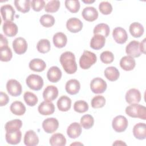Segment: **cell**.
<instances>
[{"instance_id": "f907efd6", "label": "cell", "mask_w": 146, "mask_h": 146, "mask_svg": "<svg viewBox=\"0 0 146 146\" xmlns=\"http://www.w3.org/2000/svg\"><path fill=\"white\" fill-rule=\"evenodd\" d=\"M8 46V41L6 37H5L2 34H1V41H0V48Z\"/></svg>"}, {"instance_id": "11a10c76", "label": "cell", "mask_w": 146, "mask_h": 146, "mask_svg": "<svg viewBox=\"0 0 146 146\" xmlns=\"http://www.w3.org/2000/svg\"><path fill=\"white\" fill-rule=\"evenodd\" d=\"M75 144H80V145H83V144H81V143H72V144H71V145H75Z\"/></svg>"}, {"instance_id": "5bb4252c", "label": "cell", "mask_w": 146, "mask_h": 146, "mask_svg": "<svg viewBox=\"0 0 146 146\" xmlns=\"http://www.w3.org/2000/svg\"><path fill=\"white\" fill-rule=\"evenodd\" d=\"M141 94L139 90L136 88H131L125 94V100L129 104L139 103L141 100Z\"/></svg>"}, {"instance_id": "52a82bcc", "label": "cell", "mask_w": 146, "mask_h": 146, "mask_svg": "<svg viewBox=\"0 0 146 146\" xmlns=\"http://www.w3.org/2000/svg\"><path fill=\"white\" fill-rule=\"evenodd\" d=\"M6 89L9 94L13 96H18L22 93V86L15 79H10L6 83Z\"/></svg>"}, {"instance_id": "6da1fadb", "label": "cell", "mask_w": 146, "mask_h": 146, "mask_svg": "<svg viewBox=\"0 0 146 146\" xmlns=\"http://www.w3.org/2000/svg\"><path fill=\"white\" fill-rule=\"evenodd\" d=\"M64 70L68 74H74L77 70V64L74 54L70 51L62 54L59 59Z\"/></svg>"}, {"instance_id": "7dc6e473", "label": "cell", "mask_w": 146, "mask_h": 146, "mask_svg": "<svg viewBox=\"0 0 146 146\" xmlns=\"http://www.w3.org/2000/svg\"><path fill=\"white\" fill-rule=\"evenodd\" d=\"M101 61L105 64H110L114 60V55L113 53L109 51H105L102 52L100 56Z\"/></svg>"}, {"instance_id": "7bdbcfd3", "label": "cell", "mask_w": 146, "mask_h": 146, "mask_svg": "<svg viewBox=\"0 0 146 146\" xmlns=\"http://www.w3.org/2000/svg\"><path fill=\"white\" fill-rule=\"evenodd\" d=\"M106 104V99L102 95L94 96L91 102V104L94 108H100L104 106Z\"/></svg>"}, {"instance_id": "c3c4849f", "label": "cell", "mask_w": 146, "mask_h": 146, "mask_svg": "<svg viewBox=\"0 0 146 146\" xmlns=\"http://www.w3.org/2000/svg\"><path fill=\"white\" fill-rule=\"evenodd\" d=\"M45 5V2L43 0H33L31 2V6L33 10L39 11L42 10Z\"/></svg>"}, {"instance_id": "ba28073f", "label": "cell", "mask_w": 146, "mask_h": 146, "mask_svg": "<svg viewBox=\"0 0 146 146\" xmlns=\"http://www.w3.org/2000/svg\"><path fill=\"white\" fill-rule=\"evenodd\" d=\"M59 127L58 120L55 117H48L43 120L42 128L47 133H52L56 131Z\"/></svg>"}, {"instance_id": "7a4b0ae2", "label": "cell", "mask_w": 146, "mask_h": 146, "mask_svg": "<svg viewBox=\"0 0 146 146\" xmlns=\"http://www.w3.org/2000/svg\"><path fill=\"white\" fill-rule=\"evenodd\" d=\"M125 113L129 116L133 118L146 119V108L145 106L136 104H131L125 108Z\"/></svg>"}, {"instance_id": "4dcf8cb0", "label": "cell", "mask_w": 146, "mask_h": 146, "mask_svg": "<svg viewBox=\"0 0 146 146\" xmlns=\"http://www.w3.org/2000/svg\"><path fill=\"white\" fill-rule=\"evenodd\" d=\"M105 77L110 81L113 82L117 80L120 76L119 70L113 66L107 67L104 72Z\"/></svg>"}, {"instance_id": "d590c367", "label": "cell", "mask_w": 146, "mask_h": 146, "mask_svg": "<svg viewBox=\"0 0 146 146\" xmlns=\"http://www.w3.org/2000/svg\"><path fill=\"white\" fill-rule=\"evenodd\" d=\"M22 126V121L19 119H14L7 121L5 126L6 131L19 130Z\"/></svg>"}, {"instance_id": "f6af8a7d", "label": "cell", "mask_w": 146, "mask_h": 146, "mask_svg": "<svg viewBox=\"0 0 146 146\" xmlns=\"http://www.w3.org/2000/svg\"><path fill=\"white\" fill-rule=\"evenodd\" d=\"M74 110L78 113H84L88 111V105L87 103L84 100H78L74 104Z\"/></svg>"}, {"instance_id": "f1b7e54d", "label": "cell", "mask_w": 146, "mask_h": 146, "mask_svg": "<svg viewBox=\"0 0 146 146\" xmlns=\"http://www.w3.org/2000/svg\"><path fill=\"white\" fill-rule=\"evenodd\" d=\"M53 43L57 48L64 47L67 42V38L66 35L61 32L55 34L53 36Z\"/></svg>"}, {"instance_id": "74e56055", "label": "cell", "mask_w": 146, "mask_h": 146, "mask_svg": "<svg viewBox=\"0 0 146 146\" xmlns=\"http://www.w3.org/2000/svg\"><path fill=\"white\" fill-rule=\"evenodd\" d=\"M94 124V119L92 116L89 114L83 115L80 119V124L84 129L91 128Z\"/></svg>"}, {"instance_id": "484cf974", "label": "cell", "mask_w": 146, "mask_h": 146, "mask_svg": "<svg viewBox=\"0 0 146 146\" xmlns=\"http://www.w3.org/2000/svg\"><path fill=\"white\" fill-rule=\"evenodd\" d=\"M120 66L125 71H131L135 68L136 62L132 56H124L120 59Z\"/></svg>"}, {"instance_id": "f35d334b", "label": "cell", "mask_w": 146, "mask_h": 146, "mask_svg": "<svg viewBox=\"0 0 146 146\" xmlns=\"http://www.w3.org/2000/svg\"><path fill=\"white\" fill-rule=\"evenodd\" d=\"M23 98L26 103L29 106L31 107L35 106L38 101V98L36 95L29 91H27L24 94Z\"/></svg>"}, {"instance_id": "816d5d0a", "label": "cell", "mask_w": 146, "mask_h": 146, "mask_svg": "<svg viewBox=\"0 0 146 146\" xmlns=\"http://www.w3.org/2000/svg\"><path fill=\"white\" fill-rule=\"evenodd\" d=\"M145 39H144L140 43V49L141 53L145 54Z\"/></svg>"}, {"instance_id": "b9f144b4", "label": "cell", "mask_w": 146, "mask_h": 146, "mask_svg": "<svg viewBox=\"0 0 146 146\" xmlns=\"http://www.w3.org/2000/svg\"><path fill=\"white\" fill-rule=\"evenodd\" d=\"M1 60L2 62L10 61L13 57V53L10 47L5 46L0 48Z\"/></svg>"}, {"instance_id": "603a6c76", "label": "cell", "mask_w": 146, "mask_h": 146, "mask_svg": "<svg viewBox=\"0 0 146 146\" xmlns=\"http://www.w3.org/2000/svg\"><path fill=\"white\" fill-rule=\"evenodd\" d=\"M105 43L106 38L104 36L99 34H95L90 41V47L92 49L98 50L103 48Z\"/></svg>"}, {"instance_id": "d6a6232c", "label": "cell", "mask_w": 146, "mask_h": 146, "mask_svg": "<svg viewBox=\"0 0 146 146\" xmlns=\"http://www.w3.org/2000/svg\"><path fill=\"white\" fill-rule=\"evenodd\" d=\"M50 144L52 146H64L66 144V139L63 134L56 133L51 136Z\"/></svg>"}, {"instance_id": "3957f363", "label": "cell", "mask_w": 146, "mask_h": 146, "mask_svg": "<svg viewBox=\"0 0 146 146\" xmlns=\"http://www.w3.org/2000/svg\"><path fill=\"white\" fill-rule=\"evenodd\" d=\"M97 60L96 55L89 51H84L79 59L80 67L83 70L88 69L94 64Z\"/></svg>"}, {"instance_id": "681fc988", "label": "cell", "mask_w": 146, "mask_h": 146, "mask_svg": "<svg viewBox=\"0 0 146 146\" xmlns=\"http://www.w3.org/2000/svg\"><path fill=\"white\" fill-rule=\"evenodd\" d=\"M9 102V98L7 95L3 92L0 93V106H6Z\"/></svg>"}, {"instance_id": "9a60e30c", "label": "cell", "mask_w": 146, "mask_h": 146, "mask_svg": "<svg viewBox=\"0 0 146 146\" xmlns=\"http://www.w3.org/2000/svg\"><path fill=\"white\" fill-rule=\"evenodd\" d=\"M112 36L115 41L119 44L125 43L128 39V34L126 31L121 27H117L113 29Z\"/></svg>"}, {"instance_id": "8992f818", "label": "cell", "mask_w": 146, "mask_h": 146, "mask_svg": "<svg viewBox=\"0 0 146 146\" xmlns=\"http://www.w3.org/2000/svg\"><path fill=\"white\" fill-rule=\"evenodd\" d=\"M106 82L100 78L93 79L90 83V88L94 94H102L107 89Z\"/></svg>"}, {"instance_id": "4fadbf2b", "label": "cell", "mask_w": 146, "mask_h": 146, "mask_svg": "<svg viewBox=\"0 0 146 146\" xmlns=\"http://www.w3.org/2000/svg\"><path fill=\"white\" fill-rule=\"evenodd\" d=\"M22 138V132L19 130L6 131L5 139L8 144L16 145L20 143Z\"/></svg>"}, {"instance_id": "ab89813d", "label": "cell", "mask_w": 146, "mask_h": 146, "mask_svg": "<svg viewBox=\"0 0 146 146\" xmlns=\"http://www.w3.org/2000/svg\"><path fill=\"white\" fill-rule=\"evenodd\" d=\"M40 24L45 27H50L52 26L55 22L54 17L50 14L43 15L39 19Z\"/></svg>"}, {"instance_id": "2e32d148", "label": "cell", "mask_w": 146, "mask_h": 146, "mask_svg": "<svg viewBox=\"0 0 146 146\" xmlns=\"http://www.w3.org/2000/svg\"><path fill=\"white\" fill-rule=\"evenodd\" d=\"M58 89L54 86H48L44 90L43 97L44 100L51 102L55 100L58 95Z\"/></svg>"}, {"instance_id": "d4e9b609", "label": "cell", "mask_w": 146, "mask_h": 146, "mask_svg": "<svg viewBox=\"0 0 146 146\" xmlns=\"http://www.w3.org/2000/svg\"><path fill=\"white\" fill-rule=\"evenodd\" d=\"M80 88V84L76 79H70L67 82L65 89L66 92L70 95H75L78 94Z\"/></svg>"}, {"instance_id": "7402d4cb", "label": "cell", "mask_w": 146, "mask_h": 146, "mask_svg": "<svg viewBox=\"0 0 146 146\" xmlns=\"http://www.w3.org/2000/svg\"><path fill=\"white\" fill-rule=\"evenodd\" d=\"M24 143L27 146H35L39 143V138L33 130H29L25 133Z\"/></svg>"}, {"instance_id": "e0dca14e", "label": "cell", "mask_w": 146, "mask_h": 146, "mask_svg": "<svg viewBox=\"0 0 146 146\" xmlns=\"http://www.w3.org/2000/svg\"><path fill=\"white\" fill-rule=\"evenodd\" d=\"M82 15L83 18L87 21L93 22L98 17V12L97 10L92 6L85 7L82 11Z\"/></svg>"}, {"instance_id": "d6986e66", "label": "cell", "mask_w": 146, "mask_h": 146, "mask_svg": "<svg viewBox=\"0 0 146 146\" xmlns=\"http://www.w3.org/2000/svg\"><path fill=\"white\" fill-rule=\"evenodd\" d=\"M38 112L42 115H49L55 111V106L52 103L48 101L42 102L38 106Z\"/></svg>"}, {"instance_id": "60d3db41", "label": "cell", "mask_w": 146, "mask_h": 146, "mask_svg": "<svg viewBox=\"0 0 146 146\" xmlns=\"http://www.w3.org/2000/svg\"><path fill=\"white\" fill-rule=\"evenodd\" d=\"M64 3L66 7L71 13H76L79 10L80 5L79 1L78 0H66Z\"/></svg>"}, {"instance_id": "ffe728a7", "label": "cell", "mask_w": 146, "mask_h": 146, "mask_svg": "<svg viewBox=\"0 0 146 146\" xmlns=\"http://www.w3.org/2000/svg\"><path fill=\"white\" fill-rule=\"evenodd\" d=\"M2 29L4 34L9 37H13L16 35L18 31L17 25L10 21L5 22L3 25Z\"/></svg>"}, {"instance_id": "44dd1931", "label": "cell", "mask_w": 146, "mask_h": 146, "mask_svg": "<svg viewBox=\"0 0 146 146\" xmlns=\"http://www.w3.org/2000/svg\"><path fill=\"white\" fill-rule=\"evenodd\" d=\"M133 134L135 138L139 140H144L146 138V124L144 123H139L133 128Z\"/></svg>"}, {"instance_id": "ee69618b", "label": "cell", "mask_w": 146, "mask_h": 146, "mask_svg": "<svg viewBox=\"0 0 146 146\" xmlns=\"http://www.w3.org/2000/svg\"><path fill=\"white\" fill-rule=\"evenodd\" d=\"M60 2L59 1L52 0L49 1L44 7L45 11L47 13H55L56 12L60 7Z\"/></svg>"}, {"instance_id": "e575fe53", "label": "cell", "mask_w": 146, "mask_h": 146, "mask_svg": "<svg viewBox=\"0 0 146 146\" xmlns=\"http://www.w3.org/2000/svg\"><path fill=\"white\" fill-rule=\"evenodd\" d=\"M110 29L108 25L106 23H99L94 29L93 33L95 34H99L104 36L105 38L108 36L110 34Z\"/></svg>"}, {"instance_id": "7c38bea8", "label": "cell", "mask_w": 146, "mask_h": 146, "mask_svg": "<svg viewBox=\"0 0 146 146\" xmlns=\"http://www.w3.org/2000/svg\"><path fill=\"white\" fill-rule=\"evenodd\" d=\"M15 11L13 7L9 5L6 4L1 7V14L3 20L5 22H12L14 18Z\"/></svg>"}, {"instance_id": "30bf717a", "label": "cell", "mask_w": 146, "mask_h": 146, "mask_svg": "<svg viewBox=\"0 0 146 146\" xmlns=\"http://www.w3.org/2000/svg\"><path fill=\"white\" fill-rule=\"evenodd\" d=\"M13 47L16 54L21 55L27 51V43L23 38L18 37L13 40Z\"/></svg>"}, {"instance_id": "bcb514c9", "label": "cell", "mask_w": 146, "mask_h": 146, "mask_svg": "<svg viewBox=\"0 0 146 146\" xmlns=\"http://www.w3.org/2000/svg\"><path fill=\"white\" fill-rule=\"evenodd\" d=\"M99 9L103 14L108 15L112 11V6L111 4L107 1H103L100 3Z\"/></svg>"}, {"instance_id": "f546056e", "label": "cell", "mask_w": 146, "mask_h": 146, "mask_svg": "<svg viewBox=\"0 0 146 146\" xmlns=\"http://www.w3.org/2000/svg\"><path fill=\"white\" fill-rule=\"evenodd\" d=\"M129 31L132 36L135 38H139L144 33V27L139 22H133L129 26Z\"/></svg>"}, {"instance_id": "8d00e7d4", "label": "cell", "mask_w": 146, "mask_h": 146, "mask_svg": "<svg viewBox=\"0 0 146 146\" xmlns=\"http://www.w3.org/2000/svg\"><path fill=\"white\" fill-rule=\"evenodd\" d=\"M36 48L38 51L42 54L48 52L51 48L50 41L47 39H42L39 40L37 43Z\"/></svg>"}, {"instance_id": "8fae6325", "label": "cell", "mask_w": 146, "mask_h": 146, "mask_svg": "<svg viewBox=\"0 0 146 146\" xmlns=\"http://www.w3.org/2000/svg\"><path fill=\"white\" fill-rule=\"evenodd\" d=\"M83 24L82 21L77 18H71L66 22L67 29L72 33H76L82 30Z\"/></svg>"}, {"instance_id": "cb8c5ba5", "label": "cell", "mask_w": 146, "mask_h": 146, "mask_svg": "<svg viewBox=\"0 0 146 146\" xmlns=\"http://www.w3.org/2000/svg\"><path fill=\"white\" fill-rule=\"evenodd\" d=\"M81 125L77 122L71 123L67 129V134L71 139H75L79 137L81 135Z\"/></svg>"}, {"instance_id": "f5cc1de1", "label": "cell", "mask_w": 146, "mask_h": 146, "mask_svg": "<svg viewBox=\"0 0 146 146\" xmlns=\"http://www.w3.org/2000/svg\"><path fill=\"white\" fill-rule=\"evenodd\" d=\"M126 145V144L121 140H116L113 144V145Z\"/></svg>"}, {"instance_id": "1f68e13d", "label": "cell", "mask_w": 146, "mask_h": 146, "mask_svg": "<svg viewBox=\"0 0 146 146\" xmlns=\"http://www.w3.org/2000/svg\"><path fill=\"white\" fill-rule=\"evenodd\" d=\"M10 109L13 114L18 116L23 115L26 112L25 106L19 101H15L12 103Z\"/></svg>"}, {"instance_id": "836d02e7", "label": "cell", "mask_w": 146, "mask_h": 146, "mask_svg": "<svg viewBox=\"0 0 146 146\" xmlns=\"http://www.w3.org/2000/svg\"><path fill=\"white\" fill-rule=\"evenodd\" d=\"M31 2L30 0H15L14 5L18 11L26 13L29 11L30 9Z\"/></svg>"}, {"instance_id": "db71d44e", "label": "cell", "mask_w": 146, "mask_h": 146, "mask_svg": "<svg viewBox=\"0 0 146 146\" xmlns=\"http://www.w3.org/2000/svg\"><path fill=\"white\" fill-rule=\"evenodd\" d=\"M84 3H94L95 2V1H91V0H89V1H84V0H83L82 1Z\"/></svg>"}, {"instance_id": "9c48e42d", "label": "cell", "mask_w": 146, "mask_h": 146, "mask_svg": "<svg viewBox=\"0 0 146 146\" xmlns=\"http://www.w3.org/2000/svg\"><path fill=\"white\" fill-rule=\"evenodd\" d=\"M125 52L128 56L132 58H137L141 55L140 43L137 40L131 41L126 46Z\"/></svg>"}, {"instance_id": "ac0fdd59", "label": "cell", "mask_w": 146, "mask_h": 146, "mask_svg": "<svg viewBox=\"0 0 146 146\" xmlns=\"http://www.w3.org/2000/svg\"><path fill=\"white\" fill-rule=\"evenodd\" d=\"M62 71L57 66H52L49 68L47 72L48 80L52 83L58 82L62 77Z\"/></svg>"}, {"instance_id": "4316f807", "label": "cell", "mask_w": 146, "mask_h": 146, "mask_svg": "<svg viewBox=\"0 0 146 146\" xmlns=\"http://www.w3.org/2000/svg\"><path fill=\"white\" fill-rule=\"evenodd\" d=\"M30 70L35 72H42L46 67V64L42 59L35 58L32 59L29 64Z\"/></svg>"}, {"instance_id": "5b68a950", "label": "cell", "mask_w": 146, "mask_h": 146, "mask_svg": "<svg viewBox=\"0 0 146 146\" xmlns=\"http://www.w3.org/2000/svg\"><path fill=\"white\" fill-rule=\"evenodd\" d=\"M128 124L127 118L122 115L116 116L112 120V125L113 129L117 132H122L124 131Z\"/></svg>"}, {"instance_id": "83f0119b", "label": "cell", "mask_w": 146, "mask_h": 146, "mask_svg": "<svg viewBox=\"0 0 146 146\" xmlns=\"http://www.w3.org/2000/svg\"><path fill=\"white\" fill-rule=\"evenodd\" d=\"M71 106V100L67 96L63 95L59 98L57 102V107L59 111L66 112L68 111Z\"/></svg>"}, {"instance_id": "277c9868", "label": "cell", "mask_w": 146, "mask_h": 146, "mask_svg": "<svg viewBox=\"0 0 146 146\" xmlns=\"http://www.w3.org/2000/svg\"><path fill=\"white\" fill-rule=\"evenodd\" d=\"M26 84L31 90L34 91L40 90L43 86L42 78L36 74H31L27 76L26 80Z\"/></svg>"}]
</instances>
